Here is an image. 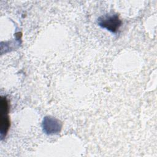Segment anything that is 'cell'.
<instances>
[{
	"instance_id": "1",
	"label": "cell",
	"mask_w": 157,
	"mask_h": 157,
	"mask_svg": "<svg viewBox=\"0 0 157 157\" xmlns=\"http://www.w3.org/2000/svg\"><path fill=\"white\" fill-rule=\"evenodd\" d=\"M8 102L6 97L1 99V137L2 139L7 134L10 127V120L8 116Z\"/></svg>"
},
{
	"instance_id": "2",
	"label": "cell",
	"mask_w": 157,
	"mask_h": 157,
	"mask_svg": "<svg viewBox=\"0 0 157 157\" xmlns=\"http://www.w3.org/2000/svg\"><path fill=\"white\" fill-rule=\"evenodd\" d=\"M99 25L107 30L115 33L121 24V20L117 15H105L101 17L98 19Z\"/></svg>"
}]
</instances>
